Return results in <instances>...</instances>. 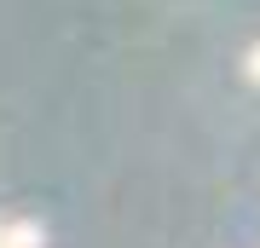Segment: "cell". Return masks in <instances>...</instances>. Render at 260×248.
<instances>
[{
    "mask_svg": "<svg viewBox=\"0 0 260 248\" xmlns=\"http://www.w3.org/2000/svg\"><path fill=\"white\" fill-rule=\"evenodd\" d=\"M249 81L260 87V46H254V52H249Z\"/></svg>",
    "mask_w": 260,
    "mask_h": 248,
    "instance_id": "cell-1",
    "label": "cell"
}]
</instances>
